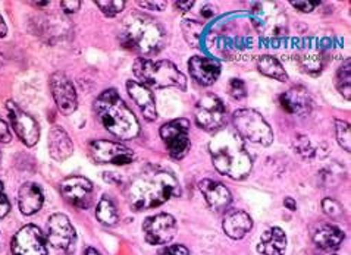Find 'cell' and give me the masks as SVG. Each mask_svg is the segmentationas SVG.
I'll return each instance as SVG.
<instances>
[{
	"label": "cell",
	"instance_id": "d4e9b609",
	"mask_svg": "<svg viewBox=\"0 0 351 255\" xmlns=\"http://www.w3.org/2000/svg\"><path fill=\"white\" fill-rule=\"evenodd\" d=\"M287 248V237L282 229L271 228L263 232L257 251L263 255H284Z\"/></svg>",
	"mask_w": 351,
	"mask_h": 255
},
{
	"label": "cell",
	"instance_id": "60d3db41",
	"mask_svg": "<svg viewBox=\"0 0 351 255\" xmlns=\"http://www.w3.org/2000/svg\"><path fill=\"white\" fill-rule=\"evenodd\" d=\"M140 6L149 8L152 11H163L167 8V2H138Z\"/></svg>",
	"mask_w": 351,
	"mask_h": 255
},
{
	"label": "cell",
	"instance_id": "d6986e66",
	"mask_svg": "<svg viewBox=\"0 0 351 255\" xmlns=\"http://www.w3.org/2000/svg\"><path fill=\"white\" fill-rule=\"evenodd\" d=\"M127 90L130 97L134 100V103L138 106L141 110V113L144 119L153 122L158 118V111H156V103H154V97L153 93L143 84L137 83V81H128L127 83Z\"/></svg>",
	"mask_w": 351,
	"mask_h": 255
},
{
	"label": "cell",
	"instance_id": "3957f363",
	"mask_svg": "<svg viewBox=\"0 0 351 255\" xmlns=\"http://www.w3.org/2000/svg\"><path fill=\"white\" fill-rule=\"evenodd\" d=\"M95 110L101 125L119 139H132L140 134V125L117 90H106L96 98Z\"/></svg>",
	"mask_w": 351,
	"mask_h": 255
},
{
	"label": "cell",
	"instance_id": "f1b7e54d",
	"mask_svg": "<svg viewBox=\"0 0 351 255\" xmlns=\"http://www.w3.org/2000/svg\"><path fill=\"white\" fill-rule=\"evenodd\" d=\"M351 69H350V59H347L344 65L338 69L335 75V85L339 93L343 94L346 100L351 98Z\"/></svg>",
	"mask_w": 351,
	"mask_h": 255
},
{
	"label": "cell",
	"instance_id": "9c48e42d",
	"mask_svg": "<svg viewBox=\"0 0 351 255\" xmlns=\"http://www.w3.org/2000/svg\"><path fill=\"white\" fill-rule=\"evenodd\" d=\"M225 113L222 100L215 94H204L194 109L195 122L204 131H219L223 126Z\"/></svg>",
	"mask_w": 351,
	"mask_h": 255
},
{
	"label": "cell",
	"instance_id": "1f68e13d",
	"mask_svg": "<svg viewBox=\"0 0 351 255\" xmlns=\"http://www.w3.org/2000/svg\"><path fill=\"white\" fill-rule=\"evenodd\" d=\"M96 5L99 6V9L103 14L112 18V16H117L122 11L123 6H125V2H123V0H108V2H101V0H99V2H96Z\"/></svg>",
	"mask_w": 351,
	"mask_h": 255
},
{
	"label": "cell",
	"instance_id": "7bdbcfd3",
	"mask_svg": "<svg viewBox=\"0 0 351 255\" xmlns=\"http://www.w3.org/2000/svg\"><path fill=\"white\" fill-rule=\"evenodd\" d=\"M284 204H285V207H287L288 210H291V211L297 210V204H295V201H294L291 197H287V198L284 200Z\"/></svg>",
	"mask_w": 351,
	"mask_h": 255
},
{
	"label": "cell",
	"instance_id": "8d00e7d4",
	"mask_svg": "<svg viewBox=\"0 0 351 255\" xmlns=\"http://www.w3.org/2000/svg\"><path fill=\"white\" fill-rule=\"evenodd\" d=\"M9 210H10V204H9V200L5 193L3 183L0 182V219H3L9 213Z\"/></svg>",
	"mask_w": 351,
	"mask_h": 255
},
{
	"label": "cell",
	"instance_id": "4dcf8cb0",
	"mask_svg": "<svg viewBox=\"0 0 351 255\" xmlns=\"http://www.w3.org/2000/svg\"><path fill=\"white\" fill-rule=\"evenodd\" d=\"M302 65L306 72L316 75L321 72L322 69V56L321 55H303L302 56Z\"/></svg>",
	"mask_w": 351,
	"mask_h": 255
},
{
	"label": "cell",
	"instance_id": "4316f807",
	"mask_svg": "<svg viewBox=\"0 0 351 255\" xmlns=\"http://www.w3.org/2000/svg\"><path fill=\"white\" fill-rule=\"evenodd\" d=\"M96 216L99 222L106 224V226H113V224L118 223V219H119L115 204H113L106 196L99 201L97 209H96Z\"/></svg>",
	"mask_w": 351,
	"mask_h": 255
},
{
	"label": "cell",
	"instance_id": "83f0119b",
	"mask_svg": "<svg viewBox=\"0 0 351 255\" xmlns=\"http://www.w3.org/2000/svg\"><path fill=\"white\" fill-rule=\"evenodd\" d=\"M182 34L185 42H187L190 46L197 47L202 38V31H203V24L194 21V19H184L182 24Z\"/></svg>",
	"mask_w": 351,
	"mask_h": 255
},
{
	"label": "cell",
	"instance_id": "ba28073f",
	"mask_svg": "<svg viewBox=\"0 0 351 255\" xmlns=\"http://www.w3.org/2000/svg\"><path fill=\"white\" fill-rule=\"evenodd\" d=\"M160 138L169 152V156L175 160L182 159L187 155L190 142V122L187 119H175L162 125Z\"/></svg>",
	"mask_w": 351,
	"mask_h": 255
},
{
	"label": "cell",
	"instance_id": "484cf974",
	"mask_svg": "<svg viewBox=\"0 0 351 255\" xmlns=\"http://www.w3.org/2000/svg\"><path fill=\"white\" fill-rule=\"evenodd\" d=\"M257 66H259V70L266 77L281 81V83H285L288 79L284 66L280 64V60L274 56H269V55L262 56L259 59V62H257Z\"/></svg>",
	"mask_w": 351,
	"mask_h": 255
},
{
	"label": "cell",
	"instance_id": "e575fe53",
	"mask_svg": "<svg viewBox=\"0 0 351 255\" xmlns=\"http://www.w3.org/2000/svg\"><path fill=\"white\" fill-rule=\"evenodd\" d=\"M294 147L298 155H302L304 159H312L315 156V150L311 147V141L306 137H298L294 142Z\"/></svg>",
	"mask_w": 351,
	"mask_h": 255
},
{
	"label": "cell",
	"instance_id": "ffe728a7",
	"mask_svg": "<svg viewBox=\"0 0 351 255\" xmlns=\"http://www.w3.org/2000/svg\"><path fill=\"white\" fill-rule=\"evenodd\" d=\"M281 106L288 111V113L295 116H306L312 110V100L308 96L307 90L303 87H294L288 90L280 98Z\"/></svg>",
	"mask_w": 351,
	"mask_h": 255
},
{
	"label": "cell",
	"instance_id": "cb8c5ba5",
	"mask_svg": "<svg viewBox=\"0 0 351 255\" xmlns=\"http://www.w3.org/2000/svg\"><path fill=\"white\" fill-rule=\"evenodd\" d=\"M43 192L33 182H27L19 188L18 192V206L19 210L25 216H33L41 206H43Z\"/></svg>",
	"mask_w": 351,
	"mask_h": 255
},
{
	"label": "cell",
	"instance_id": "2e32d148",
	"mask_svg": "<svg viewBox=\"0 0 351 255\" xmlns=\"http://www.w3.org/2000/svg\"><path fill=\"white\" fill-rule=\"evenodd\" d=\"M60 191L64 198L78 209L86 210L90 207L93 197V183L81 176L66 178L60 185Z\"/></svg>",
	"mask_w": 351,
	"mask_h": 255
},
{
	"label": "cell",
	"instance_id": "30bf717a",
	"mask_svg": "<svg viewBox=\"0 0 351 255\" xmlns=\"http://www.w3.org/2000/svg\"><path fill=\"white\" fill-rule=\"evenodd\" d=\"M88 152L96 163H105V165L125 166L134 160L132 151L128 147L105 139H96L90 142Z\"/></svg>",
	"mask_w": 351,
	"mask_h": 255
},
{
	"label": "cell",
	"instance_id": "9a60e30c",
	"mask_svg": "<svg viewBox=\"0 0 351 255\" xmlns=\"http://www.w3.org/2000/svg\"><path fill=\"white\" fill-rule=\"evenodd\" d=\"M6 107L9 110L10 124H12L19 139L28 147L36 146L40 137V128L37 122L29 115H27L25 111L21 110L14 101H8Z\"/></svg>",
	"mask_w": 351,
	"mask_h": 255
},
{
	"label": "cell",
	"instance_id": "7c38bea8",
	"mask_svg": "<svg viewBox=\"0 0 351 255\" xmlns=\"http://www.w3.org/2000/svg\"><path fill=\"white\" fill-rule=\"evenodd\" d=\"M12 255H47V245L41 230L34 224L19 229L12 239Z\"/></svg>",
	"mask_w": 351,
	"mask_h": 255
},
{
	"label": "cell",
	"instance_id": "4fadbf2b",
	"mask_svg": "<svg viewBox=\"0 0 351 255\" xmlns=\"http://www.w3.org/2000/svg\"><path fill=\"white\" fill-rule=\"evenodd\" d=\"M143 232L146 241L152 245L168 243L177 233V220L167 213L156 214L143 223Z\"/></svg>",
	"mask_w": 351,
	"mask_h": 255
},
{
	"label": "cell",
	"instance_id": "f6af8a7d",
	"mask_svg": "<svg viewBox=\"0 0 351 255\" xmlns=\"http://www.w3.org/2000/svg\"><path fill=\"white\" fill-rule=\"evenodd\" d=\"M213 14H215V12H213V9H212V8H209V6H206V8L203 9V15H204V16H208V18H209V16H212Z\"/></svg>",
	"mask_w": 351,
	"mask_h": 255
},
{
	"label": "cell",
	"instance_id": "d6a6232c",
	"mask_svg": "<svg viewBox=\"0 0 351 255\" xmlns=\"http://www.w3.org/2000/svg\"><path fill=\"white\" fill-rule=\"evenodd\" d=\"M322 209H324L326 216H329L331 219H339L344 213L341 204H339L335 200H332V198H325L322 201Z\"/></svg>",
	"mask_w": 351,
	"mask_h": 255
},
{
	"label": "cell",
	"instance_id": "ab89813d",
	"mask_svg": "<svg viewBox=\"0 0 351 255\" xmlns=\"http://www.w3.org/2000/svg\"><path fill=\"white\" fill-rule=\"evenodd\" d=\"M60 5H62V9H64L66 14H74L80 9L81 2H78V0H72V2L71 0H64Z\"/></svg>",
	"mask_w": 351,
	"mask_h": 255
},
{
	"label": "cell",
	"instance_id": "44dd1931",
	"mask_svg": "<svg viewBox=\"0 0 351 255\" xmlns=\"http://www.w3.org/2000/svg\"><path fill=\"white\" fill-rule=\"evenodd\" d=\"M47 147L50 157L55 159L56 161H64L69 159L74 152V144L69 138V135L65 132L64 128L53 126L49 132Z\"/></svg>",
	"mask_w": 351,
	"mask_h": 255
},
{
	"label": "cell",
	"instance_id": "7402d4cb",
	"mask_svg": "<svg viewBox=\"0 0 351 255\" xmlns=\"http://www.w3.org/2000/svg\"><path fill=\"white\" fill-rule=\"evenodd\" d=\"M312 238L317 248L331 252L341 247L344 241V233L341 229L334 226L331 223H322L313 230Z\"/></svg>",
	"mask_w": 351,
	"mask_h": 255
},
{
	"label": "cell",
	"instance_id": "d590c367",
	"mask_svg": "<svg viewBox=\"0 0 351 255\" xmlns=\"http://www.w3.org/2000/svg\"><path fill=\"white\" fill-rule=\"evenodd\" d=\"M158 255H191L190 251L182 247V245H168L162 250H159Z\"/></svg>",
	"mask_w": 351,
	"mask_h": 255
},
{
	"label": "cell",
	"instance_id": "74e56055",
	"mask_svg": "<svg viewBox=\"0 0 351 255\" xmlns=\"http://www.w3.org/2000/svg\"><path fill=\"white\" fill-rule=\"evenodd\" d=\"M295 9H298L300 12H312L313 9L319 6V2H290Z\"/></svg>",
	"mask_w": 351,
	"mask_h": 255
},
{
	"label": "cell",
	"instance_id": "f546056e",
	"mask_svg": "<svg viewBox=\"0 0 351 255\" xmlns=\"http://www.w3.org/2000/svg\"><path fill=\"white\" fill-rule=\"evenodd\" d=\"M335 131H337V139L338 144L343 147V150L350 151L351 146H350V125L347 122L343 120H335Z\"/></svg>",
	"mask_w": 351,
	"mask_h": 255
},
{
	"label": "cell",
	"instance_id": "5b68a950",
	"mask_svg": "<svg viewBox=\"0 0 351 255\" xmlns=\"http://www.w3.org/2000/svg\"><path fill=\"white\" fill-rule=\"evenodd\" d=\"M132 72L144 87L152 88H178L181 91L187 90V78L181 70L169 60H153L138 57L134 62Z\"/></svg>",
	"mask_w": 351,
	"mask_h": 255
},
{
	"label": "cell",
	"instance_id": "b9f144b4",
	"mask_svg": "<svg viewBox=\"0 0 351 255\" xmlns=\"http://www.w3.org/2000/svg\"><path fill=\"white\" fill-rule=\"evenodd\" d=\"M175 6L180 8L181 11H190V9L194 6V2L193 0H189V2H181L180 0V2H175Z\"/></svg>",
	"mask_w": 351,
	"mask_h": 255
},
{
	"label": "cell",
	"instance_id": "836d02e7",
	"mask_svg": "<svg viewBox=\"0 0 351 255\" xmlns=\"http://www.w3.org/2000/svg\"><path fill=\"white\" fill-rule=\"evenodd\" d=\"M228 91H230L231 97L235 98V100H243V98H245V96H247L245 84L243 83L241 79H239V78H232V79L230 81Z\"/></svg>",
	"mask_w": 351,
	"mask_h": 255
},
{
	"label": "cell",
	"instance_id": "7a4b0ae2",
	"mask_svg": "<svg viewBox=\"0 0 351 255\" xmlns=\"http://www.w3.org/2000/svg\"><path fill=\"white\" fill-rule=\"evenodd\" d=\"M209 152L215 169L234 180L250 175L253 163L245 150L244 141L230 128H221L209 142Z\"/></svg>",
	"mask_w": 351,
	"mask_h": 255
},
{
	"label": "cell",
	"instance_id": "8fae6325",
	"mask_svg": "<svg viewBox=\"0 0 351 255\" xmlns=\"http://www.w3.org/2000/svg\"><path fill=\"white\" fill-rule=\"evenodd\" d=\"M47 238L53 248L71 252L75 247L77 233L69 219L62 213H56L49 219Z\"/></svg>",
	"mask_w": 351,
	"mask_h": 255
},
{
	"label": "cell",
	"instance_id": "6da1fadb",
	"mask_svg": "<svg viewBox=\"0 0 351 255\" xmlns=\"http://www.w3.org/2000/svg\"><path fill=\"white\" fill-rule=\"evenodd\" d=\"M125 193L130 206L136 211H141L162 206L169 198L178 196L180 185L172 173L149 165L131 179Z\"/></svg>",
	"mask_w": 351,
	"mask_h": 255
},
{
	"label": "cell",
	"instance_id": "277c9868",
	"mask_svg": "<svg viewBox=\"0 0 351 255\" xmlns=\"http://www.w3.org/2000/svg\"><path fill=\"white\" fill-rule=\"evenodd\" d=\"M119 40L127 49L138 55H154L165 44L162 25L147 15L131 14L121 25Z\"/></svg>",
	"mask_w": 351,
	"mask_h": 255
},
{
	"label": "cell",
	"instance_id": "52a82bcc",
	"mask_svg": "<svg viewBox=\"0 0 351 255\" xmlns=\"http://www.w3.org/2000/svg\"><path fill=\"white\" fill-rule=\"evenodd\" d=\"M252 19L257 33L262 36L282 37L288 31L287 15L278 3H254L252 8Z\"/></svg>",
	"mask_w": 351,
	"mask_h": 255
},
{
	"label": "cell",
	"instance_id": "603a6c76",
	"mask_svg": "<svg viewBox=\"0 0 351 255\" xmlns=\"http://www.w3.org/2000/svg\"><path fill=\"white\" fill-rule=\"evenodd\" d=\"M222 228L231 239H241L252 230L253 220L245 211L231 210L225 214Z\"/></svg>",
	"mask_w": 351,
	"mask_h": 255
},
{
	"label": "cell",
	"instance_id": "bcb514c9",
	"mask_svg": "<svg viewBox=\"0 0 351 255\" xmlns=\"http://www.w3.org/2000/svg\"><path fill=\"white\" fill-rule=\"evenodd\" d=\"M86 255H100L95 248H87L86 251Z\"/></svg>",
	"mask_w": 351,
	"mask_h": 255
},
{
	"label": "cell",
	"instance_id": "ee69618b",
	"mask_svg": "<svg viewBox=\"0 0 351 255\" xmlns=\"http://www.w3.org/2000/svg\"><path fill=\"white\" fill-rule=\"evenodd\" d=\"M6 33H8V27H6L5 21H3L2 15H0V38L5 37V36H6Z\"/></svg>",
	"mask_w": 351,
	"mask_h": 255
},
{
	"label": "cell",
	"instance_id": "8992f818",
	"mask_svg": "<svg viewBox=\"0 0 351 255\" xmlns=\"http://www.w3.org/2000/svg\"><path fill=\"white\" fill-rule=\"evenodd\" d=\"M235 132L241 137V139H247L254 144L271 146L274 142V132L265 118L257 113L253 109H240L237 110L234 116Z\"/></svg>",
	"mask_w": 351,
	"mask_h": 255
},
{
	"label": "cell",
	"instance_id": "5bb4252c",
	"mask_svg": "<svg viewBox=\"0 0 351 255\" xmlns=\"http://www.w3.org/2000/svg\"><path fill=\"white\" fill-rule=\"evenodd\" d=\"M50 90L58 109L64 115L74 113L78 106L77 91L72 81L64 72H55L50 77Z\"/></svg>",
	"mask_w": 351,
	"mask_h": 255
},
{
	"label": "cell",
	"instance_id": "f35d334b",
	"mask_svg": "<svg viewBox=\"0 0 351 255\" xmlns=\"http://www.w3.org/2000/svg\"><path fill=\"white\" fill-rule=\"evenodd\" d=\"M12 139V134H10L9 126L6 125V122H3L0 119V142H3V144H8Z\"/></svg>",
	"mask_w": 351,
	"mask_h": 255
},
{
	"label": "cell",
	"instance_id": "ac0fdd59",
	"mask_svg": "<svg viewBox=\"0 0 351 255\" xmlns=\"http://www.w3.org/2000/svg\"><path fill=\"white\" fill-rule=\"evenodd\" d=\"M199 189L203 193L206 202L209 204V207L213 211L219 213V211H225L230 207V204L232 201L231 192L223 185V183L212 180V179H203L199 183Z\"/></svg>",
	"mask_w": 351,
	"mask_h": 255
},
{
	"label": "cell",
	"instance_id": "e0dca14e",
	"mask_svg": "<svg viewBox=\"0 0 351 255\" xmlns=\"http://www.w3.org/2000/svg\"><path fill=\"white\" fill-rule=\"evenodd\" d=\"M189 69L195 83L203 87L215 84L221 75V65L218 60L206 56L191 57L189 60Z\"/></svg>",
	"mask_w": 351,
	"mask_h": 255
}]
</instances>
